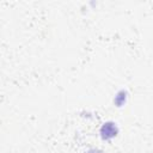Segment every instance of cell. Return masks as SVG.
<instances>
[{"label":"cell","instance_id":"obj_3","mask_svg":"<svg viewBox=\"0 0 153 153\" xmlns=\"http://www.w3.org/2000/svg\"><path fill=\"white\" fill-rule=\"evenodd\" d=\"M86 153H103L100 149H98V148H91V149H88Z\"/></svg>","mask_w":153,"mask_h":153},{"label":"cell","instance_id":"obj_2","mask_svg":"<svg viewBox=\"0 0 153 153\" xmlns=\"http://www.w3.org/2000/svg\"><path fill=\"white\" fill-rule=\"evenodd\" d=\"M127 98H128V92L126 90H120L116 94H115V98H114V104L117 106V108H121L126 104L127 102Z\"/></svg>","mask_w":153,"mask_h":153},{"label":"cell","instance_id":"obj_1","mask_svg":"<svg viewBox=\"0 0 153 153\" xmlns=\"http://www.w3.org/2000/svg\"><path fill=\"white\" fill-rule=\"evenodd\" d=\"M117 134H118V127L112 121H108V122L103 123L99 129V135H100L102 140H104V141L112 140L114 137L117 136Z\"/></svg>","mask_w":153,"mask_h":153}]
</instances>
